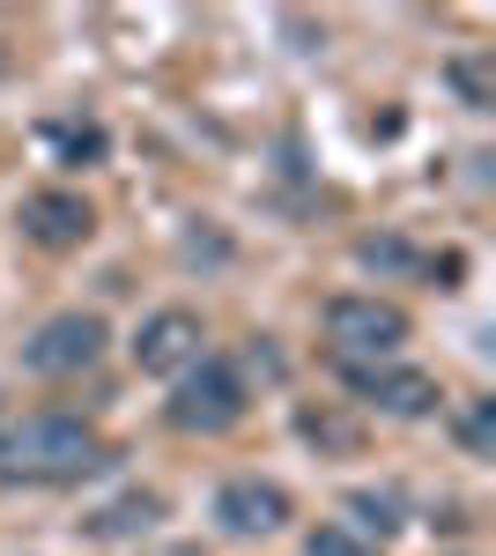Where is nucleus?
Segmentation results:
<instances>
[{"instance_id":"nucleus-1","label":"nucleus","mask_w":496,"mask_h":556,"mask_svg":"<svg viewBox=\"0 0 496 556\" xmlns=\"http://www.w3.org/2000/svg\"><path fill=\"white\" fill-rule=\"evenodd\" d=\"M89 468H104V445L75 416H30L0 430V482H82Z\"/></svg>"},{"instance_id":"nucleus-2","label":"nucleus","mask_w":496,"mask_h":556,"mask_svg":"<svg viewBox=\"0 0 496 556\" xmlns=\"http://www.w3.org/2000/svg\"><path fill=\"white\" fill-rule=\"evenodd\" d=\"M327 342L348 364H393L408 342V312L385 298H333L327 304Z\"/></svg>"},{"instance_id":"nucleus-3","label":"nucleus","mask_w":496,"mask_h":556,"mask_svg":"<svg viewBox=\"0 0 496 556\" xmlns=\"http://www.w3.org/2000/svg\"><path fill=\"white\" fill-rule=\"evenodd\" d=\"M238 416H245V379L230 364H215V356H201L178 379V393H170V424L193 430V438H215V430L238 424Z\"/></svg>"},{"instance_id":"nucleus-4","label":"nucleus","mask_w":496,"mask_h":556,"mask_svg":"<svg viewBox=\"0 0 496 556\" xmlns=\"http://www.w3.org/2000/svg\"><path fill=\"white\" fill-rule=\"evenodd\" d=\"M97 356H104V319H97V312H60V319H44L38 334L23 342V364H30L38 379L89 371Z\"/></svg>"},{"instance_id":"nucleus-5","label":"nucleus","mask_w":496,"mask_h":556,"mask_svg":"<svg viewBox=\"0 0 496 556\" xmlns=\"http://www.w3.org/2000/svg\"><path fill=\"white\" fill-rule=\"evenodd\" d=\"M201 342H207L201 319H193L186 304H164V312L141 319V334H133V364L156 371V379H164V371H193V364H201Z\"/></svg>"},{"instance_id":"nucleus-6","label":"nucleus","mask_w":496,"mask_h":556,"mask_svg":"<svg viewBox=\"0 0 496 556\" xmlns=\"http://www.w3.org/2000/svg\"><path fill=\"white\" fill-rule=\"evenodd\" d=\"M348 386H356L371 408L400 416V424L430 416V408L445 401V393H437V379H430V371H408V364H348Z\"/></svg>"},{"instance_id":"nucleus-7","label":"nucleus","mask_w":496,"mask_h":556,"mask_svg":"<svg viewBox=\"0 0 496 556\" xmlns=\"http://www.w3.org/2000/svg\"><path fill=\"white\" fill-rule=\"evenodd\" d=\"M215 519H222V534H275V527H290V490L238 475V482L215 490Z\"/></svg>"},{"instance_id":"nucleus-8","label":"nucleus","mask_w":496,"mask_h":556,"mask_svg":"<svg viewBox=\"0 0 496 556\" xmlns=\"http://www.w3.org/2000/svg\"><path fill=\"white\" fill-rule=\"evenodd\" d=\"M23 230L38 238L44 253H67V245L89 238V201H75V193H30L23 201Z\"/></svg>"},{"instance_id":"nucleus-9","label":"nucleus","mask_w":496,"mask_h":556,"mask_svg":"<svg viewBox=\"0 0 496 556\" xmlns=\"http://www.w3.org/2000/svg\"><path fill=\"white\" fill-rule=\"evenodd\" d=\"M164 519V497L156 490H126V497H112V505H97V513L82 519L97 542H133V534H149Z\"/></svg>"},{"instance_id":"nucleus-10","label":"nucleus","mask_w":496,"mask_h":556,"mask_svg":"<svg viewBox=\"0 0 496 556\" xmlns=\"http://www.w3.org/2000/svg\"><path fill=\"white\" fill-rule=\"evenodd\" d=\"M348 513L364 519V527H378V534H393V527H400V505H393L385 490H356V497H348Z\"/></svg>"},{"instance_id":"nucleus-11","label":"nucleus","mask_w":496,"mask_h":556,"mask_svg":"<svg viewBox=\"0 0 496 556\" xmlns=\"http://www.w3.org/2000/svg\"><path fill=\"white\" fill-rule=\"evenodd\" d=\"M304 556H378V549H364L348 527H311L304 534Z\"/></svg>"},{"instance_id":"nucleus-12","label":"nucleus","mask_w":496,"mask_h":556,"mask_svg":"<svg viewBox=\"0 0 496 556\" xmlns=\"http://www.w3.org/2000/svg\"><path fill=\"white\" fill-rule=\"evenodd\" d=\"M44 141H52V149H67V156H97V149H104V134H97V127H52Z\"/></svg>"},{"instance_id":"nucleus-13","label":"nucleus","mask_w":496,"mask_h":556,"mask_svg":"<svg viewBox=\"0 0 496 556\" xmlns=\"http://www.w3.org/2000/svg\"><path fill=\"white\" fill-rule=\"evenodd\" d=\"M453 83L467 89V104H489V60H459Z\"/></svg>"},{"instance_id":"nucleus-14","label":"nucleus","mask_w":496,"mask_h":556,"mask_svg":"<svg viewBox=\"0 0 496 556\" xmlns=\"http://www.w3.org/2000/svg\"><path fill=\"white\" fill-rule=\"evenodd\" d=\"M170 556H201V549H170Z\"/></svg>"}]
</instances>
